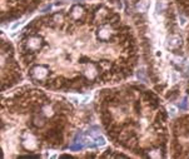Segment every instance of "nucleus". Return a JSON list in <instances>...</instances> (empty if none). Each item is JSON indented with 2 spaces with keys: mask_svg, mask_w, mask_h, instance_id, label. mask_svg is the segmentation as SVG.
<instances>
[{
  "mask_svg": "<svg viewBox=\"0 0 189 159\" xmlns=\"http://www.w3.org/2000/svg\"><path fill=\"white\" fill-rule=\"evenodd\" d=\"M83 8L81 7H79V5H76V7H74L73 8V10H71V17L74 18V19H78V18H80L81 15H83Z\"/></svg>",
  "mask_w": 189,
  "mask_h": 159,
  "instance_id": "obj_5",
  "label": "nucleus"
},
{
  "mask_svg": "<svg viewBox=\"0 0 189 159\" xmlns=\"http://www.w3.org/2000/svg\"><path fill=\"white\" fill-rule=\"evenodd\" d=\"M147 5H148V3H147V2H145V3H144V2H142V3L138 5V10H139V12H144V10H147Z\"/></svg>",
  "mask_w": 189,
  "mask_h": 159,
  "instance_id": "obj_9",
  "label": "nucleus"
},
{
  "mask_svg": "<svg viewBox=\"0 0 189 159\" xmlns=\"http://www.w3.org/2000/svg\"><path fill=\"white\" fill-rule=\"evenodd\" d=\"M32 74H33V76H34L35 79H39V80H41V79H44V78L48 75V70H46V68H44V66H35V68L33 69Z\"/></svg>",
  "mask_w": 189,
  "mask_h": 159,
  "instance_id": "obj_1",
  "label": "nucleus"
},
{
  "mask_svg": "<svg viewBox=\"0 0 189 159\" xmlns=\"http://www.w3.org/2000/svg\"><path fill=\"white\" fill-rule=\"evenodd\" d=\"M36 122H40V119H38V118H36ZM36 125H43V123H38Z\"/></svg>",
  "mask_w": 189,
  "mask_h": 159,
  "instance_id": "obj_12",
  "label": "nucleus"
},
{
  "mask_svg": "<svg viewBox=\"0 0 189 159\" xmlns=\"http://www.w3.org/2000/svg\"><path fill=\"white\" fill-rule=\"evenodd\" d=\"M172 78H173L174 83H177V80H178V75H177V74H173V76H172Z\"/></svg>",
  "mask_w": 189,
  "mask_h": 159,
  "instance_id": "obj_11",
  "label": "nucleus"
},
{
  "mask_svg": "<svg viewBox=\"0 0 189 159\" xmlns=\"http://www.w3.org/2000/svg\"><path fill=\"white\" fill-rule=\"evenodd\" d=\"M40 45H41V41H40V39H38V38H32V39H29V41H28V48L32 49V50L39 49Z\"/></svg>",
  "mask_w": 189,
  "mask_h": 159,
  "instance_id": "obj_3",
  "label": "nucleus"
},
{
  "mask_svg": "<svg viewBox=\"0 0 189 159\" xmlns=\"http://www.w3.org/2000/svg\"><path fill=\"white\" fill-rule=\"evenodd\" d=\"M167 7V3H165V0H157V3H155V13L157 14H160L164 12Z\"/></svg>",
  "mask_w": 189,
  "mask_h": 159,
  "instance_id": "obj_4",
  "label": "nucleus"
},
{
  "mask_svg": "<svg viewBox=\"0 0 189 159\" xmlns=\"http://www.w3.org/2000/svg\"><path fill=\"white\" fill-rule=\"evenodd\" d=\"M94 143H95V145H104L105 144V139L102 135H97L95 138H94Z\"/></svg>",
  "mask_w": 189,
  "mask_h": 159,
  "instance_id": "obj_7",
  "label": "nucleus"
},
{
  "mask_svg": "<svg viewBox=\"0 0 189 159\" xmlns=\"http://www.w3.org/2000/svg\"><path fill=\"white\" fill-rule=\"evenodd\" d=\"M169 110H170V114H172V115H175V113H177V110H175V108L173 109V108L170 107V108H169Z\"/></svg>",
  "mask_w": 189,
  "mask_h": 159,
  "instance_id": "obj_10",
  "label": "nucleus"
},
{
  "mask_svg": "<svg viewBox=\"0 0 189 159\" xmlns=\"http://www.w3.org/2000/svg\"><path fill=\"white\" fill-rule=\"evenodd\" d=\"M180 108H182V109H184V110H188V108H189V104H188V97H184V98L182 99V102H180Z\"/></svg>",
  "mask_w": 189,
  "mask_h": 159,
  "instance_id": "obj_8",
  "label": "nucleus"
},
{
  "mask_svg": "<svg viewBox=\"0 0 189 159\" xmlns=\"http://www.w3.org/2000/svg\"><path fill=\"white\" fill-rule=\"evenodd\" d=\"M167 45L169 49H177L180 45V38L178 35H172L167 40Z\"/></svg>",
  "mask_w": 189,
  "mask_h": 159,
  "instance_id": "obj_2",
  "label": "nucleus"
},
{
  "mask_svg": "<svg viewBox=\"0 0 189 159\" xmlns=\"http://www.w3.org/2000/svg\"><path fill=\"white\" fill-rule=\"evenodd\" d=\"M110 36V31H109V29H107V28H102L100 30H99V38L100 39H108Z\"/></svg>",
  "mask_w": 189,
  "mask_h": 159,
  "instance_id": "obj_6",
  "label": "nucleus"
}]
</instances>
